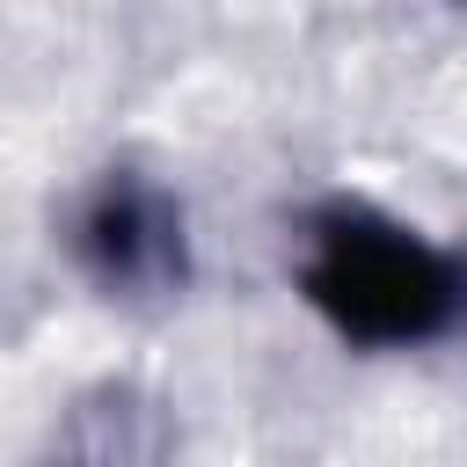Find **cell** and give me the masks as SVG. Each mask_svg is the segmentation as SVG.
<instances>
[{"label": "cell", "instance_id": "cell-2", "mask_svg": "<svg viewBox=\"0 0 467 467\" xmlns=\"http://www.w3.org/2000/svg\"><path fill=\"white\" fill-rule=\"evenodd\" d=\"M73 263L109 299H168V292H182V277H190L182 204L139 168L95 175V190L73 204Z\"/></svg>", "mask_w": 467, "mask_h": 467}, {"label": "cell", "instance_id": "cell-1", "mask_svg": "<svg viewBox=\"0 0 467 467\" xmlns=\"http://www.w3.org/2000/svg\"><path fill=\"white\" fill-rule=\"evenodd\" d=\"M299 292L343 343L416 350V343L452 336L467 277H460V255L438 248L431 234H416L409 219H394L365 197H328L306 212Z\"/></svg>", "mask_w": 467, "mask_h": 467}]
</instances>
